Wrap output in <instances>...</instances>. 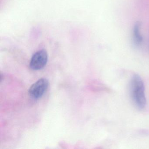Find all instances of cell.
Here are the masks:
<instances>
[{"label": "cell", "mask_w": 149, "mask_h": 149, "mask_svg": "<svg viewBox=\"0 0 149 149\" xmlns=\"http://www.w3.org/2000/svg\"><path fill=\"white\" fill-rule=\"evenodd\" d=\"M131 93L133 102L139 109H143L146 105L143 82L140 76L134 74L131 81Z\"/></svg>", "instance_id": "1"}, {"label": "cell", "mask_w": 149, "mask_h": 149, "mask_svg": "<svg viewBox=\"0 0 149 149\" xmlns=\"http://www.w3.org/2000/svg\"><path fill=\"white\" fill-rule=\"evenodd\" d=\"M48 86V80L46 78H41L31 86L29 91V95L34 99L40 98L47 91Z\"/></svg>", "instance_id": "2"}, {"label": "cell", "mask_w": 149, "mask_h": 149, "mask_svg": "<svg viewBox=\"0 0 149 149\" xmlns=\"http://www.w3.org/2000/svg\"><path fill=\"white\" fill-rule=\"evenodd\" d=\"M48 61V54L45 49H41L33 55L30 62V67L33 70H40L44 68Z\"/></svg>", "instance_id": "3"}, {"label": "cell", "mask_w": 149, "mask_h": 149, "mask_svg": "<svg viewBox=\"0 0 149 149\" xmlns=\"http://www.w3.org/2000/svg\"><path fill=\"white\" fill-rule=\"evenodd\" d=\"M141 24L139 22H137L134 25L132 34V40L134 46L139 47L143 42V37L140 32Z\"/></svg>", "instance_id": "4"}]
</instances>
